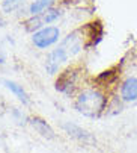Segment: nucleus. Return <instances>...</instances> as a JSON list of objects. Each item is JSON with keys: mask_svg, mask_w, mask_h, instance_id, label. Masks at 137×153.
Returning <instances> with one entry per match:
<instances>
[{"mask_svg": "<svg viewBox=\"0 0 137 153\" xmlns=\"http://www.w3.org/2000/svg\"><path fill=\"white\" fill-rule=\"evenodd\" d=\"M105 102L107 100H105V97L101 91H98V90H86L78 96L75 106L84 115L94 117V115L100 114L104 109Z\"/></svg>", "mask_w": 137, "mask_h": 153, "instance_id": "1", "label": "nucleus"}, {"mask_svg": "<svg viewBox=\"0 0 137 153\" xmlns=\"http://www.w3.org/2000/svg\"><path fill=\"white\" fill-rule=\"evenodd\" d=\"M56 0H33L29 6V14L32 17H36V15H41L44 12H47L48 9L53 8Z\"/></svg>", "mask_w": 137, "mask_h": 153, "instance_id": "6", "label": "nucleus"}, {"mask_svg": "<svg viewBox=\"0 0 137 153\" xmlns=\"http://www.w3.org/2000/svg\"><path fill=\"white\" fill-rule=\"evenodd\" d=\"M60 38V29L56 27V26H45L39 30H35L32 33V42L33 46L41 49V50H45L51 47L53 44L59 41Z\"/></svg>", "mask_w": 137, "mask_h": 153, "instance_id": "2", "label": "nucleus"}, {"mask_svg": "<svg viewBox=\"0 0 137 153\" xmlns=\"http://www.w3.org/2000/svg\"><path fill=\"white\" fill-rule=\"evenodd\" d=\"M60 15H62V12H60L59 9L51 8V9H48L47 12H44V14H41V15L32 17V18L27 21V29H29V30H33V29H38V30H39V29L45 27L47 25H51L53 21H56Z\"/></svg>", "mask_w": 137, "mask_h": 153, "instance_id": "4", "label": "nucleus"}, {"mask_svg": "<svg viewBox=\"0 0 137 153\" xmlns=\"http://www.w3.org/2000/svg\"><path fill=\"white\" fill-rule=\"evenodd\" d=\"M68 58H70V53H68L66 47L63 44H60L57 49H54L48 55L47 61H45V70H47V73L56 74L59 71V67H60L63 62L68 61Z\"/></svg>", "mask_w": 137, "mask_h": 153, "instance_id": "3", "label": "nucleus"}, {"mask_svg": "<svg viewBox=\"0 0 137 153\" xmlns=\"http://www.w3.org/2000/svg\"><path fill=\"white\" fill-rule=\"evenodd\" d=\"M32 124L36 127L38 132H39V134H42L44 137H48V138H51V137H53V130H51V127L47 124V121H44V120H41V118L35 117V118H32Z\"/></svg>", "mask_w": 137, "mask_h": 153, "instance_id": "8", "label": "nucleus"}, {"mask_svg": "<svg viewBox=\"0 0 137 153\" xmlns=\"http://www.w3.org/2000/svg\"><path fill=\"white\" fill-rule=\"evenodd\" d=\"M119 96L124 102L133 103L137 100V76H127L119 86Z\"/></svg>", "mask_w": 137, "mask_h": 153, "instance_id": "5", "label": "nucleus"}, {"mask_svg": "<svg viewBox=\"0 0 137 153\" xmlns=\"http://www.w3.org/2000/svg\"><path fill=\"white\" fill-rule=\"evenodd\" d=\"M23 3H24V0H3L2 2V9L5 12H14L15 9H18Z\"/></svg>", "mask_w": 137, "mask_h": 153, "instance_id": "10", "label": "nucleus"}, {"mask_svg": "<svg viewBox=\"0 0 137 153\" xmlns=\"http://www.w3.org/2000/svg\"><path fill=\"white\" fill-rule=\"evenodd\" d=\"M3 83H5V86L12 93V94H15V97L20 100V102H23L24 105H27L29 103V96H27V93L23 90V86L21 85H18V83H15V82H12V80H3Z\"/></svg>", "mask_w": 137, "mask_h": 153, "instance_id": "7", "label": "nucleus"}, {"mask_svg": "<svg viewBox=\"0 0 137 153\" xmlns=\"http://www.w3.org/2000/svg\"><path fill=\"white\" fill-rule=\"evenodd\" d=\"M65 129L68 130V132H70V135L77 137V138L81 140V141H87V140H90L89 135H87V132H84V130H81L80 127H77V126H74V124H65Z\"/></svg>", "mask_w": 137, "mask_h": 153, "instance_id": "9", "label": "nucleus"}]
</instances>
